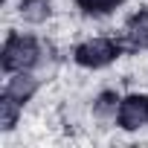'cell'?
<instances>
[{"mask_svg":"<svg viewBox=\"0 0 148 148\" xmlns=\"http://www.w3.org/2000/svg\"><path fill=\"white\" fill-rule=\"evenodd\" d=\"M67 61V47H58L55 38L44 35L41 29H26L9 23L0 44V70L9 73H49Z\"/></svg>","mask_w":148,"mask_h":148,"instance_id":"cell-1","label":"cell"},{"mask_svg":"<svg viewBox=\"0 0 148 148\" xmlns=\"http://www.w3.org/2000/svg\"><path fill=\"white\" fill-rule=\"evenodd\" d=\"M128 47L116 32H87L67 44V64L79 73H108L128 58Z\"/></svg>","mask_w":148,"mask_h":148,"instance_id":"cell-2","label":"cell"},{"mask_svg":"<svg viewBox=\"0 0 148 148\" xmlns=\"http://www.w3.org/2000/svg\"><path fill=\"white\" fill-rule=\"evenodd\" d=\"M113 131L125 134V136L148 134V87L122 90V99H119V108H116V119H113Z\"/></svg>","mask_w":148,"mask_h":148,"instance_id":"cell-3","label":"cell"},{"mask_svg":"<svg viewBox=\"0 0 148 148\" xmlns=\"http://www.w3.org/2000/svg\"><path fill=\"white\" fill-rule=\"evenodd\" d=\"M6 15L18 26L44 32V29H49L58 21L61 3L58 0H12V3H6Z\"/></svg>","mask_w":148,"mask_h":148,"instance_id":"cell-4","label":"cell"},{"mask_svg":"<svg viewBox=\"0 0 148 148\" xmlns=\"http://www.w3.org/2000/svg\"><path fill=\"white\" fill-rule=\"evenodd\" d=\"M119 35L131 55H148V3H134L125 9Z\"/></svg>","mask_w":148,"mask_h":148,"instance_id":"cell-5","label":"cell"},{"mask_svg":"<svg viewBox=\"0 0 148 148\" xmlns=\"http://www.w3.org/2000/svg\"><path fill=\"white\" fill-rule=\"evenodd\" d=\"M44 90H47V76L44 73H9V76H3V90L0 93H6L15 102L32 108L41 99Z\"/></svg>","mask_w":148,"mask_h":148,"instance_id":"cell-6","label":"cell"},{"mask_svg":"<svg viewBox=\"0 0 148 148\" xmlns=\"http://www.w3.org/2000/svg\"><path fill=\"white\" fill-rule=\"evenodd\" d=\"M73 6V15L84 23H105L116 15H122L131 0H70Z\"/></svg>","mask_w":148,"mask_h":148,"instance_id":"cell-7","label":"cell"},{"mask_svg":"<svg viewBox=\"0 0 148 148\" xmlns=\"http://www.w3.org/2000/svg\"><path fill=\"white\" fill-rule=\"evenodd\" d=\"M119 99H122V90H119V87H99V90L90 96V102H87V116H90V122H96L99 128H113Z\"/></svg>","mask_w":148,"mask_h":148,"instance_id":"cell-8","label":"cell"},{"mask_svg":"<svg viewBox=\"0 0 148 148\" xmlns=\"http://www.w3.org/2000/svg\"><path fill=\"white\" fill-rule=\"evenodd\" d=\"M26 110H29L26 105L15 102V99H12V96H6V93H0V136H3V139L15 136V134L23 128Z\"/></svg>","mask_w":148,"mask_h":148,"instance_id":"cell-9","label":"cell"},{"mask_svg":"<svg viewBox=\"0 0 148 148\" xmlns=\"http://www.w3.org/2000/svg\"><path fill=\"white\" fill-rule=\"evenodd\" d=\"M3 3H12V0H3Z\"/></svg>","mask_w":148,"mask_h":148,"instance_id":"cell-10","label":"cell"}]
</instances>
